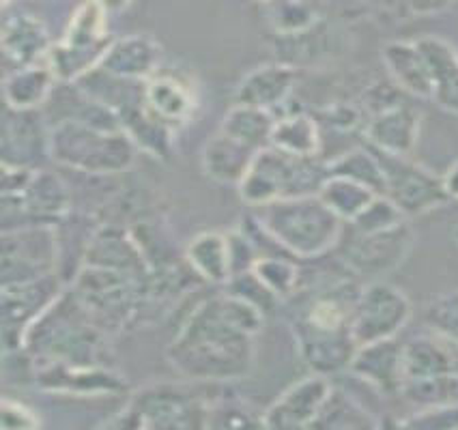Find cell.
<instances>
[{
  "label": "cell",
  "mask_w": 458,
  "mask_h": 430,
  "mask_svg": "<svg viewBox=\"0 0 458 430\" xmlns=\"http://www.w3.org/2000/svg\"><path fill=\"white\" fill-rule=\"evenodd\" d=\"M265 312L231 291L202 299L170 342L168 364L188 381L231 384L250 375Z\"/></svg>",
  "instance_id": "6da1fadb"
},
{
  "label": "cell",
  "mask_w": 458,
  "mask_h": 430,
  "mask_svg": "<svg viewBox=\"0 0 458 430\" xmlns=\"http://www.w3.org/2000/svg\"><path fill=\"white\" fill-rule=\"evenodd\" d=\"M252 209V220L263 228L265 235L301 261L332 254L344 231V222L318 194L274 200Z\"/></svg>",
  "instance_id": "7a4b0ae2"
},
{
  "label": "cell",
  "mask_w": 458,
  "mask_h": 430,
  "mask_svg": "<svg viewBox=\"0 0 458 430\" xmlns=\"http://www.w3.org/2000/svg\"><path fill=\"white\" fill-rule=\"evenodd\" d=\"M104 333L87 315L72 291L58 299L30 325L26 333L24 351L39 364H101Z\"/></svg>",
  "instance_id": "3957f363"
},
{
  "label": "cell",
  "mask_w": 458,
  "mask_h": 430,
  "mask_svg": "<svg viewBox=\"0 0 458 430\" xmlns=\"http://www.w3.org/2000/svg\"><path fill=\"white\" fill-rule=\"evenodd\" d=\"M52 127V162L93 174L112 177L130 170L136 162L138 147L121 127H99L61 121Z\"/></svg>",
  "instance_id": "277c9868"
},
{
  "label": "cell",
  "mask_w": 458,
  "mask_h": 430,
  "mask_svg": "<svg viewBox=\"0 0 458 430\" xmlns=\"http://www.w3.org/2000/svg\"><path fill=\"white\" fill-rule=\"evenodd\" d=\"M327 174V159L321 156H295L269 145L257 153L237 190L248 207H260L274 200L318 194Z\"/></svg>",
  "instance_id": "5b68a950"
},
{
  "label": "cell",
  "mask_w": 458,
  "mask_h": 430,
  "mask_svg": "<svg viewBox=\"0 0 458 430\" xmlns=\"http://www.w3.org/2000/svg\"><path fill=\"white\" fill-rule=\"evenodd\" d=\"M200 381L156 384L130 398L123 411L106 422L112 428H202L209 424L216 398L200 390Z\"/></svg>",
  "instance_id": "8992f818"
},
{
  "label": "cell",
  "mask_w": 458,
  "mask_h": 430,
  "mask_svg": "<svg viewBox=\"0 0 458 430\" xmlns=\"http://www.w3.org/2000/svg\"><path fill=\"white\" fill-rule=\"evenodd\" d=\"M72 211V190L44 168H3L4 231L29 226H58Z\"/></svg>",
  "instance_id": "52a82bcc"
},
{
  "label": "cell",
  "mask_w": 458,
  "mask_h": 430,
  "mask_svg": "<svg viewBox=\"0 0 458 430\" xmlns=\"http://www.w3.org/2000/svg\"><path fill=\"white\" fill-rule=\"evenodd\" d=\"M147 275L82 265L72 293L104 333H119L138 323Z\"/></svg>",
  "instance_id": "ba28073f"
},
{
  "label": "cell",
  "mask_w": 458,
  "mask_h": 430,
  "mask_svg": "<svg viewBox=\"0 0 458 430\" xmlns=\"http://www.w3.org/2000/svg\"><path fill=\"white\" fill-rule=\"evenodd\" d=\"M415 243V232L404 220L386 231L361 232L344 222L343 237L334 254L360 280H383L407 261Z\"/></svg>",
  "instance_id": "9c48e42d"
},
{
  "label": "cell",
  "mask_w": 458,
  "mask_h": 430,
  "mask_svg": "<svg viewBox=\"0 0 458 430\" xmlns=\"http://www.w3.org/2000/svg\"><path fill=\"white\" fill-rule=\"evenodd\" d=\"M110 47L108 37V12L98 3L80 4L78 12L69 20L65 37L50 52V67L58 80L76 82L95 67Z\"/></svg>",
  "instance_id": "30bf717a"
},
{
  "label": "cell",
  "mask_w": 458,
  "mask_h": 430,
  "mask_svg": "<svg viewBox=\"0 0 458 430\" xmlns=\"http://www.w3.org/2000/svg\"><path fill=\"white\" fill-rule=\"evenodd\" d=\"M370 148L375 151L383 170V181H386L383 196L390 198L404 217L428 214L452 200L444 177L435 174L433 170L420 166L418 162L409 159V156H394L375 147Z\"/></svg>",
  "instance_id": "8fae6325"
},
{
  "label": "cell",
  "mask_w": 458,
  "mask_h": 430,
  "mask_svg": "<svg viewBox=\"0 0 458 430\" xmlns=\"http://www.w3.org/2000/svg\"><path fill=\"white\" fill-rule=\"evenodd\" d=\"M411 318V301L386 280L364 284L351 316V333L360 347L396 338Z\"/></svg>",
  "instance_id": "7c38bea8"
},
{
  "label": "cell",
  "mask_w": 458,
  "mask_h": 430,
  "mask_svg": "<svg viewBox=\"0 0 458 430\" xmlns=\"http://www.w3.org/2000/svg\"><path fill=\"white\" fill-rule=\"evenodd\" d=\"M56 226H29L4 231L3 286L29 282L55 274L61 261Z\"/></svg>",
  "instance_id": "4fadbf2b"
},
{
  "label": "cell",
  "mask_w": 458,
  "mask_h": 430,
  "mask_svg": "<svg viewBox=\"0 0 458 430\" xmlns=\"http://www.w3.org/2000/svg\"><path fill=\"white\" fill-rule=\"evenodd\" d=\"M61 293V280L55 274L29 280V282L3 286L4 353L24 351L30 325L55 304Z\"/></svg>",
  "instance_id": "5bb4252c"
},
{
  "label": "cell",
  "mask_w": 458,
  "mask_h": 430,
  "mask_svg": "<svg viewBox=\"0 0 458 430\" xmlns=\"http://www.w3.org/2000/svg\"><path fill=\"white\" fill-rule=\"evenodd\" d=\"M52 162V127L44 110L7 108L3 123V168L37 170Z\"/></svg>",
  "instance_id": "9a60e30c"
},
{
  "label": "cell",
  "mask_w": 458,
  "mask_h": 430,
  "mask_svg": "<svg viewBox=\"0 0 458 430\" xmlns=\"http://www.w3.org/2000/svg\"><path fill=\"white\" fill-rule=\"evenodd\" d=\"M35 384L46 392L76 396H112L127 390L125 376L101 364H39L35 368Z\"/></svg>",
  "instance_id": "2e32d148"
},
{
  "label": "cell",
  "mask_w": 458,
  "mask_h": 430,
  "mask_svg": "<svg viewBox=\"0 0 458 430\" xmlns=\"http://www.w3.org/2000/svg\"><path fill=\"white\" fill-rule=\"evenodd\" d=\"M297 351L312 375H335L349 370L358 353V342L351 329H321L306 325H291Z\"/></svg>",
  "instance_id": "e0dca14e"
},
{
  "label": "cell",
  "mask_w": 458,
  "mask_h": 430,
  "mask_svg": "<svg viewBox=\"0 0 458 430\" xmlns=\"http://www.w3.org/2000/svg\"><path fill=\"white\" fill-rule=\"evenodd\" d=\"M332 384L327 376L312 375L297 381L278 400L263 411V426L267 428H312L327 400Z\"/></svg>",
  "instance_id": "ac0fdd59"
},
{
  "label": "cell",
  "mask_w": 458,
  "mask_h": 430,
  "mask_svg": "<svg viewBox=\"0 0 458 430\" xmlns=\"http://www.w3.org/2000/svg\"><path fill=\"white\" fill-rule=\"evenodd\" d=\"M407 97L398 99V102L386 105V108L369 116L364 136L366 145L379 148V151L394 153V156H411L415 145H418L422 114Z\"/></svg>",
  "instance_id": "d6986e66"
},
{
  "label": "cell",
  "mask_w": 458,
  "mask_h": 430,
  "mask_svg": "<svg viewBox=\"0 0 458 430\" xmlns=\"http://www.w3.org/2000/svg\"><path fill=\"white\" fill-rule=\"evenodd\" d=\"M297 84V69L286 63H269L246 73L233 93V104L252 105L269 113H278L289 104Z\"/></svg>",
  "instance_id": "ffe728a7"
},
{
  "label": "cell",
  "mask_w": 458,
  "mask_h": 430,
  "mask_svg": "<svg viewBox=\"0 0 458 430\" xmlns=\"http://www.w3.org/2000/svg\"><path fill=\"white\" fill-rule=\"evenodd\" d=\"M403 351L404 344L396 342L394 338L366 344L358 349L349 370L381 394L401 396L404 384Z\"/></svg>",
  "instance_id": "44dd1931"
},
{
  "label": "cell",
  "mask_w": 458,
  "mask_h": 430,
  "mask_svg": "<svg viewBox=\"0 0 458 430\" xmlns=\"http://www.w3.org/2000/svg\"><path fill=\"white\" fill-rule=\"evenodd\" d=\"M162 63V47L145 35H131L114 41L101 58L99 69L125 80H151Z\"/></svg>",
  "instance_id": "7402d4cb"
},
{
  "label": "cell",
  "mask_w": 458,
  "mask_h": 430,
  "mask_svg": "<svg viewBox=\"0 0 458 430\" xmlns=\"http://www.w3.org/2000/svg\"><path fill=\"white\" fill-rule=\"evenodd\" d=\"M383 65L392 82L418 99H433V76L415 41H390L383 46Z\"/></svg>",
  "instance_id": "603a6c76"
},
{
  "label": "cell",
  "mask_w": 458,
  "mask_h": 430,
  "mask_svg": "<svg viewBox=\"0 0 458 430\" xmlns=\"http://www.w3.org/2000/svg\"><path fill=\"white\" fill-rule=\"evenodd\" d=\"M50 35L41 20L33 15H13L4 22L3 50L7 63H13L15 69L41 65V61H50ZM13 69V72H15Z\"/></svg>",
  "instance_id": "cb8c5ba5"
},
{
  "label": "cell",
  "mask_w": 458,
  "mask_h": 430,
  "mask_svg": "<svg viewBox=\"0 0 458 430\" xmlns=\"http://www.w3.org/2000/svg\"><path fill=\"white\" fill-rule=\"evenodd\" d=\"M257 153V148L243 145V142L217 130V134L211 136L209 142L202 147V173L216 183L239 185L248 174Z\"/></svg>",
  "instance_id": "d4e9b609"
},
{
  "label": "cell",
  "mask_w": 458,
  "mask_h": 430,
  "mask_svg": "<svg viewBox=\"0 0 458 430\" xmlns=\"http://www.w3.org/2000/svg\"><path fill=\"white\" fill-rule=\"evenodd\" d=\"M147 105L159 121H164L170 130H177L191 119L196 108V93L188 80L179 76L156 73L147 80Z\"/></svg>",
  "instance_id": "484cf974"
},
{
  "label": "cell",
  "mask_w": 458,
  "mask_h": 430,
  "mask_svg": "<svg viewBox=\"0 0 458 430\" xmlns=\"http://www.w3.org/2000/svg\"><path fill=\"white\" fill-rule=\"evenodd\" d=\"M447 344H450V340L444 336H418L409 340L403 351L404 384L458 375V359Z\"/></svg>",
  "instance_id": "4316f807"
},
{
  "label": "cell",
  "mask_w": 458,
  "mask_h": 430,
  "mask_svg": "<svg viewBox=\"0 0 458 430\" xmlns=\"http://www.w3.org/2000/svg\"><path fill=\"white\" fill-rule=\"evenodd\" d=\"M433 76V102L447 113L458 114V50L439 37L415 39Z\"/></svg>",
  "instance_id": "83f0119b"
},
{
  "label": "cell",
  "mask_w": 458,
  "mask_h": 430,
  "mask_svg": "<svg viewBox=\"0 0 458 430\" xmlns=\"http://www.w3.org/2000/svg\"><path fill=\"white\" fill-rule=\"evenodd\" d=\"M271 147L295 156H321L323 134L317 116L300 108L278 110L271 131Z\"/></svg>",
  "instance_id": "f1b7e54d"
},
{
  "label": "cell",
  "mask_w": 458,
  "mask_h": 430,
  "mask_svg": "<svg viewBox=\"0 0 458 430\" xmlns=\"http://www.w3.org/2000/svg\"><path fill=\"white\" fill-rule=\"evenodd\" d=\"M185 261L202 282L226 284L233 278V258L228 232L205 231L196 235L185 248Z\"/></svg>",
  "instance_id": "f546056e"
},
{
  "label": "cell",
  "mask_w": 458,
  "mask_h": 430,
  "mask_svg": "<svg viewBox=\"0 0 458 430\" xmlns=\"http://www.w3.org/2000/svg\"><path fill=\"white\" fill-rule=\"evenodd\" d=\"M55 69L47 65H30L9 72L4 78V99L7 108L33 110L44 108L47 97L56 87Z\"/></svg>",
  "instance_id": "4dcf8cb0"
},
{
  "label": "cell",
  "mask_w": 458,
  "mask_h": 430,
  "mask_svg": "<svg viewBox=\"0 0 458 430\" xmlns=\"http://www.w3.org/2000/svg\"><path fill=\"white\" fill-rule=\"evenodd\" d=\"M274 123H276V114L269 113V110L233 104V108L224 114L220 131H224V134H228L231 138H235L239 142H243V145L260 151V148L271 145Z\"/></svg>",
  "instance_id": "1f68e13d"
},
{
  "label": "cell",
  "mask_w": 458,
  "mask_h": 430,
  "mask_svg": "<svg viewBox=\"0 0 458 430\" xmlns=\"http://www.w3.org/2000/svg\"><path fill=\"white\" fill-rule=\"evenodd\" d=\"M318 196H321L329 209H332L340 220L351 222L355 220V217H358L379 194L372 192L370 188H366V185L353 181V179L349 177L327 174Z\"/></svg>",
  "instance_id": "d6a6232c"
},
{
  "label": "cell",
  "mask_w": 458,
  "mask_h": 430,
  "mask_svg": "<svg viewBox=\"0 0 458 430\" xmlns=\"http://www.w3.org/2000/svg\"><path fill=\"white\" fill-rule=\"evenodd\" d=\"M329 174H340V177H349L372 192L383 196L386 192V181H383V170L379 159H377L375 151L361 142V145L349 148V151L340 153L338 157L329 159L327 162Z\"/></svg>",
  "instance_id": "836d02e7"
},
{
  "label": "cell",
  "mask_w": 458,
  "mask_h": 430,
  "mask_svg": "<svg viewBox=\"0 0 458 430\" xmlns=\"http://www.w3.org/2000/svg\"><path fill=\"white\" fill-rule=\"evenodd\" d=\"M293 258L295 257L286 252L276 254V257L269 254V257H259L252 267V272L259 275L260 282L284 301L291 299L301 284V267Z\"/></svg>",
  "instance_id": "e575fe53"
},
{
  "label": "cell",
  "mask_w": 458,
  "mask_h": 430,
  "mask_svg": "<svg viewBox=\"0 0 458 430\" xmlns=\"http://www.w3.org/2000/svg\"><path fill=\"white\" fill-rule=\"evenodd\" d=\"M377 426V419L370 416L366 409H361L360 402L344 392L332 387L327 400L314 419L312 428H372Z\"/></svg>",
  "instance_id": "d590c367"
},
{
  "label": "cell",
  "mask_w": 458,
  "mask_h": 430,
  "mask_svg": "<svg viewBox=\"0 0 458 430\" xmlns=\"http://www.w3.org/2000/svg\"><path fill=\"white\" fill-rule=\"evenodd\" d=\"M267 15L276 35H295L321 22L318 0H274L267 4Z\"/></svg>",
  "instance_id": "8d00e7d4"
},
{
  "label": "cell",
  "mask_w": 458,
  "mask_h": 430,
  "mask_svg": "<svg viewBox=\"0 0 458 430\" xmlns=\"http://www.w3.org/2000/svg\"><path fill=\"white\" fill-rule=\"evenodd\" d=\"M424 318L435 333L450 340V344H458V291L439 295L430 301L426 306Z\"/></svg>",
  "instance_id": "74e56055"
},
{
  "label": "cell",
  "mask_w": 458,
  "mask_h": 430,
  "mask_svg": "<svg viewBox=\"0 0 458 430\" xmlns=\"http://www.w3.org/2000/svg\"><path fill=\"white\" fill-rule=\"evenodd\" d=\"M404 220H407V217L403 215V211L398 209L390 198H386V196H377V198L372 200V203L366 207L355 220L347 222V224L351 228H355V231L375 232V231H386V228L401 224Z\"/></svg>",
  "instance_id": "f35d334b"
},
{
  "label": "cell",
  "mask_w": 458,
  "mask_h": 430,
  "mask_svg": "<svg viewBox=\"0 0 458 430\" xmlns=\"http://www.w3.org/2000/svg\"><path fill=\"white\" fill-rule=\"evenodd\" d=\"M250 424L263 426V413L259 416L257 409H252L243 400H226L222 396L213 400L207 426H250Z\"/></svg>",
  "instance_id": "ab89813d"
},
{
  "label": "cell",
  "mask_w": 458,
  "mask_h": 430,
  "mask_svg": "<svg viewBox=\"0 0 458 430\" xmlns=\"http://www.w3.org/2000/svg\"><path fill=\"white\" fill-rule=\"evenodd\" d=\"M0 424H3L4 430H26L39 428L41 419L37 417L33 409L26 407L24 402L4 396L3 405H0Z\"/></svg>",
  "instance_id": "60d3db41"
},
{
  "label": "cell",
  "mask_w": 458,
  "mask_h": 430,
  "mask_svg": "<svg viewBox=\"0 0 458 430\" xmlns=\"http://www.w3.org/2000/svg\"><path fill=\"white\" fill-rule=\"evenodd\" d=\"M407 12L418 18H430V15H439L447 12L454 4V0H404Z\"/></svg>",
  "instance_id": "b9f144b4"
},
{
  "label": "cell",
  "mask_w": 458,
  "mask_h": 430,
  "mask_svg": "<svg viewBox=\"0 0 458 430\" xmlns=\"http://www.w3.org/2000/svg\"><path fill=\"white\" fill-rule=\"evenodd\" d=\"M445 181V190L450 194L452 200H458V162L452 164V168L444 174Z\"/></svg>",
  "instance_id": "7bdbcfd3"
},
{
  "label": "cell",
  "mask_w": 458,
  "mask_h": 430,
  "mask_svg": "<svg viewBox=\"0 0 458 430\" xmlns=\"http://www.w3.org/2000/svg\"><path fill=\"white\" fill-rule=\"evenodd\" d=\"M93 3H98L101 9H106V12L110 13V12H125L134 0H93Z\"/></svg>",
  "instance_id": "ee69618b"
},
{
  "label": "cell",
  "mask_w": 458,
  "mask_h": 430,
  "mask_svg": "<svg viewBox=\"0 0 458 430\" xmlns=\"http://www.w3.org/2000/svg\"><path fill=\"white\" fill-rule=\"evenodd\" d=\"M454 241H456V246H458V226L454 228Z\"/></svg>",
  "instance_id": "f6af8a7d"
},
{
  "label": "cell",
  "mask_w": 458,
  "mask_h": 430,
  "mask_svg": "<svg viewBox=\"0 0 458 430\" xmlns=\"http://www.w3.org/2000/svg\"><path fill=\"white\" fill-rule=\"evenodd\" d=\"M259 3H265V4H269V3H274V0H259Z\"/></svg>",
  "instance_id": "bcb514c9"
},
{
  "label": "cell",
  "mask_w": 458,
  "mask_h": 430,
  "mask_svg": "<svg viewBox=\"0 0 458 430\" xmlns=\"http://www.w3.org/2000/svg\"><path fill=\"white\" fill-rule=\"evenodd\" d=\"M318 3H321V0H318Z\"/></svg>",
  "instance_id": "7dc6e473"
}]
</instances>
